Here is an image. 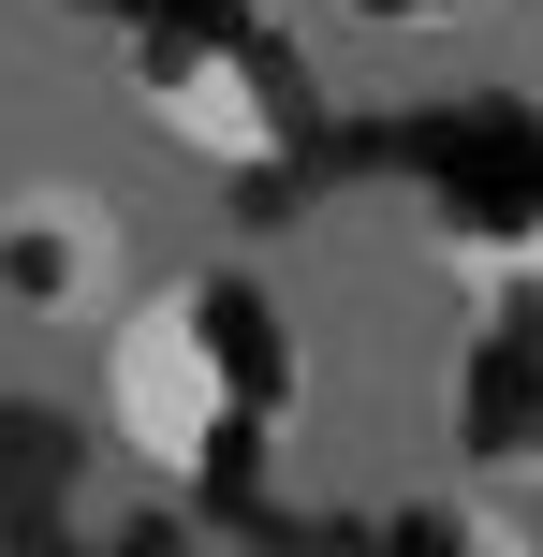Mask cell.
Segmentation results:
<instances>
[{"mask_svg": "<svg viewBox=\"0 0 543 557\" xmlns=\"http://www.w3.org/2000/svg\"><path fill=\"white\" fill-rule=\"evenodd\" d=\"M103 411H118V441H133L147 470H176V484L264 455L280 411H294V323H280V294L235 278V264H192V278L118 294L103 308Z\"/></svg>", "mask_w": 543, "mask_h": 557, "instance_id": "1", "label": "cell"}, {"mask_svg": "<svg viewBox=\"0 0 543 557\" xmlns=\"http://www.w3.org/2000/svg\"><path fill=\"white\" fill-rule=\"evenodd\" d=\"M118 294H133V278H118V206L88 191V176H45V191L0 206V308H15V323L74 337V323H103Z\"/></svg>", "mask_w": 543, "mask_h": 557, "instance_id": "2", "label": "cell"}, {"mask_svg": "<svg viewBox=\"0 0 543 557\" xmlns=\"http://www.w3.org/2000/svg\"><path fill=\"white\" fill-rule=\"evenodd\" d=\"M338 15H368V29H470V15H499V0H338Z\"/></svg>", "mask_w": 543, "mask_h": 557, "instance_id": "3", "label": "cell"}]
</instances>
